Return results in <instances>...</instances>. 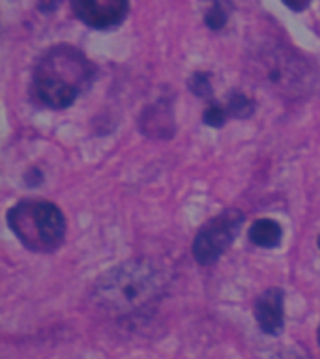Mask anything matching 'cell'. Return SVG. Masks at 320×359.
Here are the masks:
<instances>
[{
	"instance_id": "6da1fadb",
	"label": "cell",
	"mask_w": 320,
	"mask_h": 359,
	"mask_svg": "<svg viewBox=\"0 0 320 359\" xmlns=\"http://www.w3.org/2000/svg\"><path fill=\"white\" fill-rule=\"evenodd\" d=\"M167 288L165 269L148 258L126 260L100 275L90 302L112 316H131L157 302Z\"/></svg>"
},
{
	"instance_id": "7a4b0ae2",
	"label": "cell",
	"mask_w": 320,
	"mask_h": 359,
	"mask_svg": "<svg viewBox=\"0 0 320 359\" xmlns=\"http://www.w3.org/2000/svg\"><path fill=\"white\" fill-rule=\"evenodd\" d=\"M95 66L83 50L53 45L39 56L32 72V92L51 109H66L94 83Z\"/></svg>"
},
{
	"instance_id": "3957f363",
	"label": "cell",
	"mask_w": 320,
	"mask_h": 359,
	"mask_svg": "<svg viewBox=\"0 0 320 359\" xmlns=\"http://www.w3.org/2000/svg\"><path fill=\"white\" fill-rule=\"evenodd\" d=\"M251 66L266 86L285 97H302L316 86V69L288 45L266 43L258 47Z\"/></svg>"
},
{
	"instance_id": "277c9868",
	"label": "cell",
	"mask_w": 320,
	"mask_h": 359,
	"mask_svg": "<svg viewBox=\"0 0 320 359\" xmlns=\"http://www.w3.org/2000/svg\"><path fill=\"white\" fill-rule=\"evenodd\" d=\"M8 224L22 245L36 252H51L66 238V217L49 201L27 198L8 212Z\"/></svg>"
},
{
	"instance_id": "5b68a950",
	"label": "cell",
	"mask_w": 320,
	"mask_h": 359,
	"mask_svg": "<svg viewBox=\"0 0 320 359\" xmlns=\"http://www.w3.org/2000/svg\"><path fill=\"white\" fill-rule=\"evenodd\" d=\"M244 219L246 215L240 210H227L202 224L193 240V257L196 262L201 266L218 262L240 234Z\"/></svg>"
},
{
	"instance_id": "8992f818",
	"label": "cell",
	"mask_w": 320,
	"mask_h": 359,
	"mask_svg": "<svg viewBox=\"0 0 320 359\" xmlns=\"http://www.w3.org/2000/svg\"><path fill=\"white\" fill-rule=\"evenodd\" d=\"M73 13L90 28L107 30L118 27L126 19L129 4L126 0H111V2H90V0H77L72 4Z\"/></svg>"
},
{
	"instance_id": "52a82bcc",
	"label": "cell",
	"mask_w": 320,
	"mask_h": 359,
	"mask_svg": "<svg viewBox=\"0 0 320 359\" xmlns=\"http://www.w3.org/2000/svg\"><path fill=\"white\" fill-rule=\"evenodd\" d=\"M285 292L281 288L264 290L255 302V320L266 335H279L285 327Z\"/></svg>"
},
{
	"instance_id": "ba28073f",
	"label": "cell",
	"mask_w": 320,
	"mask_h": 359,
	"mask_svg": "<svg viewBox=\"0 0 320 359\" xmlns=\"http://www.w3.org/2000/svg\"><path fill=\"white\" fill-rule=\"evenodd\" d=\"M140 129L150 137L167 139L174 133L173 112L165 101H157L154 105L146 107V111L140 116Z\"/></svg>"
},
{
	"instance_id": "9c48e42d",
	"label": "cell",
	"mask_w": 320,
	"mask_h": 359,
	"mask_svg": "<svg viewBox=\"0 0 320 359\" xmlns=\"http://www.w3.org/2000/svg\"><path fill=\"white\" fill-rule=\"evenodd\" d=\"M281 238H283V229L275 219H257L249 229V240L257 247H262V249L277 247L281 243Z\"/></svg>"
},
{
	"instance_id": "30bf717a",
	"label": "cell",
	"mask_w": 320,
	"mask_h": 359,
	"mask_svg": "<svg viewBox=\"0 0 320 359\" xmlns=\"http://www.w3.org/2000/svg\"><path fill=\"white\" fill-rule=\"evenodd\" d=\"M225 109L229 112V116L234 118H249L255 112V101L247 97L241 92H230L229 100L225 103Z\"/></svg>"
},
{
	"instance_id": "8fae6325",
	"label": "cell",
	"mask_w": 320,
	"mask_h": 359,
	"mask_svg": "<svg viewBox=\"0 0 320 359\" xmlns=\"http://www.w3.org/2000/svg\"><path fill=\"white\" fill-rule=\"evenodd\" d=\"M212 75L206 72H196L193 73L189 77V81H187V86H189V90L193 92L195 95H199V97H212Z\"/></svg>"
},
{
	"instance_id": "7c38bea8",
	"label": "cell",
	"mask_w": 320,
	"mask_h": 359,
	"mask_svg": "<svg viewBox=\"0 0 320 359\" xmlns=\"http://www.w3.org/2000/svg\"><path fill=\"white\" fill-rule=\"evenodd\" d=\"M227 116H229V112H227L225 105H221L218 101H212L202 112V120L210 128H223L225 122H227Z\"/></svg>"
},
{
	"instance_id": "4fadbf2b",
	"label": "cell",
	"mask_w": 320,
	"mask_h": 359,
	"mask_svg": "<svg viewBox=\"0 0 320 359\" xmlns=\"http://www.w3.org/2000/svg\"><path fill=\"white\" fill-rule=\"evenodd\" d=\"M227 21H229V11H227L225 4L215 2V4L210 6V10L206 11V17H204V22H206L208 28L221 30L227 25Z\"/></svg>"
},
{
	"instance_id": "5bb4252c",
	"label": "cell",
	"mask_w": 320,
	"mask_h": 359,
	"mask_svg": "<svg viewBox=\"0 0 320 359\" xmlns=\"http://www.w3.org/2000/svg\"><path fill=\"white\" fill-rule=\"evenodd\" d=\"M285 6H286V8H291V10H294V11H302V10H305V8H307L309 2L305 0V2H300V4H298L296 0H286Z\"/></svg>"
},
{
	"instance_id": "9a60e30c",
	"label": "cell",
	"mask_w": 320,
	"mask_h": 359,
	"mask_svg": "<svg viewBox=\"0 0 320 359\" xmlns=\"http://www.w3.org/2000/svg\"><path fill=\"white\" fill-rule=\"evenodd\" d=\"M319 344H320V325H319Z\"/></svg>"
},
{
	"instance_id": "2e32d148",
	"label": "cell",
	"mask_w": 320,
	"mask_h": 359,
	"mask_svg": "<svg viewBox=\"0 0 320 359\" xmlns=\"http://www.w3.org/2000/svg\"><path fill=\"white\" fill-rule=\"evenodd\" d=\"M319 247H320V236H319Z\"/></svg>"
}]
</instances>
